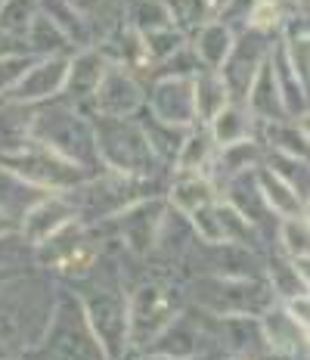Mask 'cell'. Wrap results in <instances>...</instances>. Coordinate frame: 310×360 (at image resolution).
<instances>
[{"label":"cell","mask_w":310,"mask_h":360,"mask_svg":"<svg viewBox=\"0 0 310 360\" xmlns=\"http://www.w3.org/2000/svg\"><path fill=\"white\" fill-rule=\"evenodd\" d=\"M59 289L41 274H10L0 283V351L28 354L47 329Z\"/></svg>","instance_id":"cell-1"},{"label":"cell","mask_w":310,"mask_h":360,"mask_svg":"<svg viewBox=\"0 0 310 360\" xmlns=\"http://www.w3.org/2000/svg\"><path fill=\"white\" fill-rule=\"evenodd\" d=\"M32 143L53 149V153H59L63 159L81 165L90 174H93V168H100L93 124H90L84 118V112L69 100L37 103L34 115H32Z\"/></svg>","instance_id":"cell-2"},{"label":"cell","mask_w":310,"mask_h":360,"mask_svg":"<svg viewBox=\"0 0 310 360\" xmlns=\"http://www.w3.org/2000/svg\"><path fill=\"white\" fill-rule=\"evenodd\" d=\"M96 267V264H93ZM93 267L81 276L78 302L84 307V317L93 335L100 339L109 360H121L131 348L127 335V295L115 283V276H96Z\"/></svg>","instance_id":"cell-3"},{"label":"cell","mask_w":310,"mask_h":360,"mask_svg":"<svg viewBox=\"0 0 310 360\" xmlns=\"http://www.w3.org/2000/svg\"><path fill=\"white\" fill-rule=\"evenodd\" d=\"M28 354H32V360H109L100 339L87 323L84 307L72 292H59L56 295L50 323L44 329L41 342Z\"/></svg>","instance_id":"cell-4"},{"label":"cell","mask_w":310,"mask_h":360,"mask_svg":"<svg viewBox=\"0 0 310 360\" xmlns=\"http://www.w3.org/2000/svg\"><path fill=\"white\" fill-rule=\"evenodd\" d=\"M186 292L202 311L214 314V317H258L276 302L273 289L264 276L195 274Z\"/></svg>","instance_id":"cell-5"},{"label":"cell","mask_w":310,"mask_h":360,"mask_svg":"<svg viewBox=\"0 0 310 360\" xmlns=\"http://www.w3.org/2000/svg\"><path fill=\"white\" fill-rule=\"evenodd\" d=\"M93 137H96L100 165H105L109 171L137 177V180L155 177V171H158V165L162 162L155 159L143 124L131 122V118L100 115L93 122Z\"/></svg>","instance_id":"cell-6"},{"label":"cell","mask_w":310,"mask_h":360,"mask_svg":"<svg viewBox=\"0 0 310 360\" xmlns=\"http://www.w3.org/2000/svg\"><path fill=\"white\" fill-rule=\"evenodd\" d=\"M0 168H6L10 174H16L19 180H25V184H32L44 193L50 190L69 193L90 177V171H84L81 165L63 159L59 153H53V149L41 143H28L19 153H4L0 155Z\"/></svg>","instance_id":"cell-7"},{"label":"cell","mask_w":310,"mask_h":360,"mask_svg":"<svg viewBox=\"0 0 310 360\" xmlns=\"http://www.w3.org/2000/svg\"><path fill=\"white\" fill-rule=\"evenodd\" d=\"M174 317H177V304H174L171 292L162 283H143L127 295V335H131V345L146 348L158 335V329Z\"/></svg>","instance_id":"cell-8"},{"label":"cell","mask_w":310,"mask_h":360,"mask_svg":"<svg viewBox=\"0 0 310 360\" xmlns=\"http://www.w3.org/2000/svg\"><path fill=\"white\" fill-rule=\"evenodd\" d=\"M270 56V34L267 32H242L236 41H233L230 53H226L224 65L217 69V75L224 78L226 94H230V103H242L252 87L254 75L264 65V59Z\"/></svg>","instance_id":"cell-9"},{"label":"cell","mask_w":310,"mask_h":360,"mask_svg":"<svg viewBox=\"0 0 310 360\" xmlns=\"http://www.w3.org/2000/svg\"><path fill=\"white\" fill-rule=\"evenodd\" d=\"M93 109L96 115H112V118H131L137 115L146 103V90L134 78V72L121 63H109L100 87L93 94Z\"/></svg>","instance_id":"cell-10"},{"label":"cell","mask_w":310,"mask_h":360,"mask_svg":"<svg viewBox=\"0 0 310 360\" xmlns=\"http://www.w3.org/2000/svg\"><path fill=\"white\" fill-rule=\"evenodd\" d=\"M153 118L164 124L193 127L195 124V103H193V78L174 75V78H155L146 103Z\"/></svg>","instance_id":"cell-11"},{"label":"cell","mask_w":310,"mask_h":360,"mask_svg":"<svg viewBox=\"0 0 310 360\" xmlns=\"http://www.w3.org/2000/svg\"><path fill=\"white\" fill-rule=\"evenodd\" d=\"M65 69H69V56H47V59H34L28 65V72L13 84V90L6 96L19 103H47L53 96L63 94V81Z\"/></svg>","instance_id":"cell-12"},{"label":"cell","mask_w":310,"mask_h":360,"mask_svg":"<svg viewBox=\"0 0 310 360\" xmlns=\"http://www.w3.org/2000/svg\"><path fill=\"white\" fill-rule=\"evenodd\" d=\"M72 221H78V214H75V205L69 199L65 196H44V199H37L25 214H22L19 233L25 236V243L34 249V245H41L44 239L59 233V230H63L65 224H72Z\"/></svg>","instance_id":"cell-13"},{"label":"cell","mask_w":310,"mask_h":360,"mask_svg":"<svg viewBox=\"0 0 310 360\" xmlns=\"http://www.w3.org/2000/svg\"><path fill=\"white\" fill-rule=\"evenodd\" d=\"M202 345H205V326H199L195 320L177 311V317L168 320V323L158 329L155 339L146 345V354L190 360L195 354H202Z\"/></svg>","instance_id":"cell-14"},{"label":"cell","mask_w":310,"mask_h":360,"mask_svg":"<svg viewBox=\"0 0 310 360\" xmlns=\"http://www.w3.org/2000/svg\"><path fill=\"white\" fill-rule=\"evenodd\" d=\"M164 205L153 199H137L134 205H127L124 212H118V224H121V239L124 245H131V252H149L155 245V233H158V224H162Z\"/></svg>","instance_id":"cell-15"},{"label":"cell","mask_w":310,"mask_h":360,"mask_svg":"<svg viewBox=\"0 0 310 360\" xmlns=\"http://www.w3.org/2000/svg\"><path fill=\"white\" fill-rule=\"evenodd\" d=\"M109 69V56L100 50H81L78 56H69V69H65L63 94L69 103H90L100 87L103 75Z\"/></svg>","instance_id":"cell-16"},{"label":"cell","mask_w":310,"mask_h":360,"mask_svg":"<svg viewBox=\"0 0 310 360\" xmlns=\"http://www.w3.org/2000/svg\"><path fill=\"white\" fill-rule=\"evenodd\" d=\"M261 333H264V342H267L270 351H276V354H289V357H298V354L304 357L307 326H301L285 307L283 311H276V307H267V311H264Z\"/></svg>","instance_id":"cell-17"},{"label":"cell","mask_w":310,"mask_h":360,"mask_svg":"<svg viewBox=\"0 0 310 360\" xmlns=\"http://www.w3.org/2000/svg\"><path fill=\"white\" fill-rule=\"evenodd\" d=\"M242 106L252 112L254 122H276V118H285L283 96H279L273 69H270V56L264 59V65L258 69V75H254V81H252V87H248L245 100H242Z\"/></svg>","instance_id":"cell-18"},{"label":"cell","mask_w":310,"mask_h":360,"mask_svg":"<svg viewBox=\"0 0 310 360\" xmlns=\"http://www.w3.org/2000/svg\"><path fill=\"white\" fill-rule=\"evenodd\" d=\"M32 103L0 100V155L19 153L32 143Z\"/></svg>","instance_id":"cell-19"},{"label":"cell","mask_w":310,"mask_h":360,"mask_svg":"<svg viewBox=\"0 0 310 360\" xmlns=\"http://www.w3.org/2000/svg\"><path fill=\"white\" fill-rule=\"evenodd\" d=\"M25 47H28V53H32L34 59H47V56H65L75 44H72V37L56 25V22L47 19L41 10H37V16L32 19V25H28Z\"/></svg>","instance_id":"cell-20"},{"label":"cell","mask_w":310,"mask_h":360,"mask_svg":"<svg viewBox=\"0 0 310 360\" xmlns=\"http://www.w3.org/2000/svg\"><path fill=\"white\" fill-rule=\"evenodd\" d=\"M214 153H217V143H214V137H211L208 124H202V127L193 124L190 131H186L183 143H180L174 168H177L180 174H202V168H208Z\"/></svg>","instance_id":"cell-21"},{"label":"cell","mask_w":310,"mask_h":360,"mask_svg":"<svg viewBox=\"0 0 310 360\" xmlns=\"http://www.w3.org/2000/svg\"><path fill=\"white\" fill-rule=\"evenodd\" d=\"M254 124L258 122H254L252 112L242 106V103H226V106L208 122V131H211V137H214L217 146H230V143H239V140H252Z\"/></svg>","instance_id":"cell-22"},{"label":"cell","mask_w":310,"mask_h":360,"mask_svg":"<svg viewBox=\"0 0 310 360\" xmlns=\"http://www.w3.org/2000/svg\"><path fill=\"white\" fill-rule=\"evenodd\" d=\"M254 180H258V190L264 202L270 205V212L273 214H283V217H298L307 212V202L298 199V193L292 190L289 184H283L270 168H254Z\"/></svg>","instance_id":"cell-23"},{"label":"cell","mask_w":310,"mask_h":360,"mask_svg":"<svg viewBox=\"0 0 310 360\" xmlns=\"http://www.w3.org/2000/svg\"><path fill=\"white\" fill-rule=\"evenodd\" d=\"M233 41H236L233 28H226L224 22L211 19V22H205V25L199 28V34H195V56H199V63L205 65V69L217 72L224 65L226 53H230Z\"/></svg>","instance_id":"cell-24"},{"label":"cell","mask_w":310,"mask_h":360,"mask_svg":"<svg viewBox=\"0 0 310 360\" xmlns=\"http://www.w3.org/2000/svg\"><path fill=\"white\" fill-rule=\"evenodd\" d=\"M193 103H195V122H211V118L230 103L226 84L217 72H199L193 78Z\"/></svg>","instance_id":"cell-25"},{"label":"cell","mask_w":310,"mask_h":360,"mask_svg":"<svg viewBox=\"0 0 310 360\" xmlns=\"http://www.w3.org/2000/svg\"><path fill=\"white\" fill-rule=\"evenodd\" d=\"M171 205L180 214H195L202 208L214 205V186L205 174H183L171 186Z\"/></svg>","instance_id":"cell-26"},{"label":"cell","mask_w":310,"mask_h":360,"mask_svg":"<svg viewBox=\"0 0 310 360\" xmlns=\"http://www.w3.org/2000/svg\"><path fill=\"white\" fill-rule=\"evenodd\" d=\"M261 124V134L267 140L270 153H285V155H301L307 159V127L298 124V122H258Z\"/></svg>","instance_id":"cell-27"},{"label":"cell","mask_w":310,"mask_h":360,"mask_svg":"<svg viewBox=\"0 0 310 360\" xmlns=\"http://www.w3.org/2000/svg\"><path fill=\"white\" fill-rule=\"evenodd\" d=\"M258 162H261V146L254 143V140L230 143V146H224L221 153H214V159H211V165L217 168V177H224V180L236 177L242 171L258 168Z\"/></svg>","instance_id":"cell-28"},{"label":"cell","mask_w":310,"mask_h":360,"mask_svg":"<svg viewBox=\"0 0 310 360\" xmlns=\"http://www.w3.org/2000/svg\"><path fill=\"white\" fill-rule=\"evenodd\" d=\"M264 168H270L283 184H289L298 193L301 202H307V159L285 153H267L264 155Z\"/></svg>","instance_id":"cell-29"},{"label":"cell","mask_w":310,"mask_h":360,"mask_svg":"<svg viewBox=\"0 0 310 360\" xmlns=\"http://www.w3.org/2000/svg\"><path fill=\"white\" fill-rule=\"evenodd\" d=\"M37 16V0H4L0 4V34L25 44L28 25Z\"/></svg>","instance_id":"cell-30"},{"label":"cell","mask_w":310,"mask_h":360,"mask_svg":"<svg viewBox=\"0 0 310 360\" xmlns=\"http://www.w3.org/2000/svg\"><path fill=\"white\" fill-rule=\"evenodd\" d=\"M276 236H279V245L289 258H307V249H310V239H307V217L298 214V217H285L283 224L276 227Z\"/></svg>","instance_id":"cell-31"},{"label":"cell","mask_w":310,"mask_h":360,"mask_svg":"<svg viewBox=\"0 0 310 360\" xmlns=\"http://www.w3.org/2000/svg\"><path fill=\"white\" fill-rule=\"evenodd\" d=\"M32 245L25 243V236L19 233V230H13V233H4L0 236V270H13L16 264L32 258Z\"/></svg>","instance_id":"cell-32"},{"label":"cell","mask_w":310,"mask_h":360,"mask_svg":"<svg viewBox=\"0 0 310 360\" xmlns=\"http://www.w3.org/2000/svg\"><path fill=\"white\" fill-rule=\"evenodd\" d=\"M34 63L32 53H19V56H0V96H6L13 90V84L28 72V65Z\"/></svg>","instance_id":"cell-33"},{"label":"cell","mask_w":310,"mask_h":360,"mask_svg":"<svg viewBox=\"0 0 310 360\" xmlns=\"http://www.w3.org/2000/svg\"><path fill=\"white\" fill-rule=\"evenodd\" d=\"M13 230H19V221H16L13 214L0 212V236H4V233H13Z\"/></svg>","instance_id":"cell-34"},{"label":"cell","mask_w":310,"mask_h":360,"mask_svg":"<svg viewBox=\"0 0 310 360\" xmlns=\"http://www.w3.org/2000/svg\"><path fill=\"white\" fill-rule=\"evenodd\" d=\"M143 360H174V357H162V354H146Z\"/></svg>","instance_id":"cell-35"},{"label":"cell","mask_w":310,"mask_h":360,"mask_svg":"<svg viewBox=\"0 0 310 360\" xmlns=\"http://www.w3.org/2000/svg\"><path fill=\"white\" fill-rule=\"evenodd\" d=\"M10 274H13V270H0V283H4V280H6V276H10Z\"/></svg>","instance_id":"cell-36"},{"label":"cell","mask_w":310,"mask_h":360,"mask_svg":"<svg viewBox=\"0 0 310 360\" xmlns=\"http://www.w3.org/2000/svg\"><path fill=\"white\" fill-rule=\"evenodd\" d=\"M0 360H13V357H6V354H0Z\"/></svg>","instance_id":"cell-37"},{"label":"cell","mask_w":310,"mask_h":360,"mask_svg":"<svg viewBox=\"0 0 310 360\" xmlns=\"http://www.w3.org/2000/svg\"><path fill=\"white\" fill-rule=\"evenodd\" d=\"M0 354H4V351H0Z\"/></svg>","instance_id":"cell-38"},{"label":"cell","mask_w":310,"mask_h":360,"mask_svg":"<svg viewBox=\"0 0 310 360\" xmlns=\"http://www.w3.org/2000/svg\"><path fill=\"white\" fill-rule=\"evenodd\" d=\"M0 4H4V0H0Z\"/></svg>","instance_id":"cell-39"}]
</instances>
